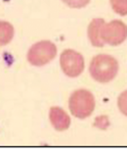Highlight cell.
<instances>
[{
  "mask_svg": "<svg viewBox=\"0 0 127 149\" xmlns=\"http://www.w3.org/2000/svg\"><path fill=\"white\" fill-rule=\"evenodd\" d=\"M95 97L93 93L87 89H78L70 94L68 108L72 116L77 119H86L95 110Z\"/></svg>",
  "mask_w": 127,
  "mask_h": 149,
  "instance_id": "2",
  "label": "cell"
},
{
  "mask_svg": "<svg viewBox=\"0 0 127 149\" xmlns=\"http://www.w3.org/2000/svg\"><path fill=\"white\" fill-rule=\"evenodd\" d=\"M113 10L120 16L127 15V0H110Z\"/></svg>",
  "mask_w": 127,
  "mask_h": 149,
  "instance_id": "9",
  "label": "cell"
},
{
  "mask_svg": "<svg viewBox=\"0 0 127 149\" xmlns=\"http://www.w3.org/2000/svg\"><path fill=\"white\" fill-rule=\"evenodd\" d=\"M105 24L104 19H94L92 22L89 24L88 29H87V34H88V38L91 44L95 47H103L105 43L103 42L100 36V31L101 28Z\"/></svg>",
  "mask_w": 127,
  "mask_h": 149,
  "instance_id": "7",
  "label": "cell"
},
{
  "mask_svg": "<svg viewBox=\"0 0 127 149\" xmlns=\"http://www.w3.org/2000/svg\"><path fill=\"white\" fill-rule=\"evenodd\" d=\"M62 1L66 5H68L70 8H75V9H79V8H83L89 4L90 0H62Z\"/></svg>",
  "mask_w": 127,
  "mask_h": 149,
  "instance_id": "11",
  "label": "cell"
},
{
  "mask_svg": "<svg viewBox=\"0 0 127 149\" xmlns=\"http://www.w3.org/2000/svg\"><path fill=\"white\" fill-rule=\"evenodd\" d=\"M60 65L63 73L70 78H77L84 71V58L79 52L66 49L60 56Z\"/></svg>",
  "mask_w": 127,
  "mask_h": 149,
  "instance_id": "5",
  "label": "cell"
},
{
  "mask_svg": "<svg viewBox=\"0 0 127 149\" xmlns=\"http://www.w3.org/2000/svg\"><path fill=\"white\" fill-rule=\"evenodd\" d=\"M15 34L14 26L6 21H0V46H5L12 41Z\"/></svg>",
  "mask_w": 127,
  "mask_h": 149,
  "instance_id": "8",
  "label": "cell"
},
{
  "mask_svg": "<svg viewBox=\"0 0 127 149\" xmlns=\"http://www.w3.org/2000/svg\"><path fill=\"white\" fill-rule=\"evenodd\" d=\"M49 119L53 127L58 132L67 130L70 126V118L64 109L60 107H51L49 111Z\"/></svg>",
  "mask_w": 127,
  "mask_h": 149,
  "instance_id": "6",
  "label": "cell"
},
{
  "mask_svg": "<svg viewBox=\"0 0 127 149\" xmlns=\"http://www.w3.org/2000/svg\"><path fill=\"white\" fill-rule=\"evenodd\" d=\"M91 78L100 84L112 81L118 73V62L108 54H99L92 59L89 66Z\"/></svg>",
  "mask_w": 127,
  "mask_h": 149,
  "instance_id": "1",
  "label": "cell"
},
{
  "mask_svg": "<svg viewBox=\"0 0 127 149\" xmlns=\"http://www.w3.org/2000/svg\"><path fill=\"white\" fill-rule=\"evenodd\" d=\"M100 36L105 44L117 46L127 38V26L119 20L105 23L101 28Z\"/></svg>",
  "mask_w": 127,
  "mask_h": 149,
  "instance_id": "4",
  "label": "cell"
},
{
  "mask_svg": "<svg viewBox=\"0 0 127 149\" xmlns=\"http://www.w3.org/2000/svg\"><path fill=\"white\" fill-rule=\"evenodd\" d=\"M117 106L118 109L124 116L127 117V90L121 92L117 98Z\"/></svg>",
  "mask_w": 127,
  "mask_h": 149,
  "instance_id": "10",
  "label": "cell"
},
{
  "mask_svg": "<svg viewBox=\"0 0 127 149\" xmlns=\"http://www.w3.org/2000/svg\"><path fill=\"white\" fill-rule=\"evenodd\" d=\"M57 55V46L50 40H42L34 43L28 49L26 59L34 67L47 65Z\"/></svg>",
  "mask_w": 127,
  "mask_h": 149,
  "instance_id": "3",
  "label": "cell"
}]
</instances>
